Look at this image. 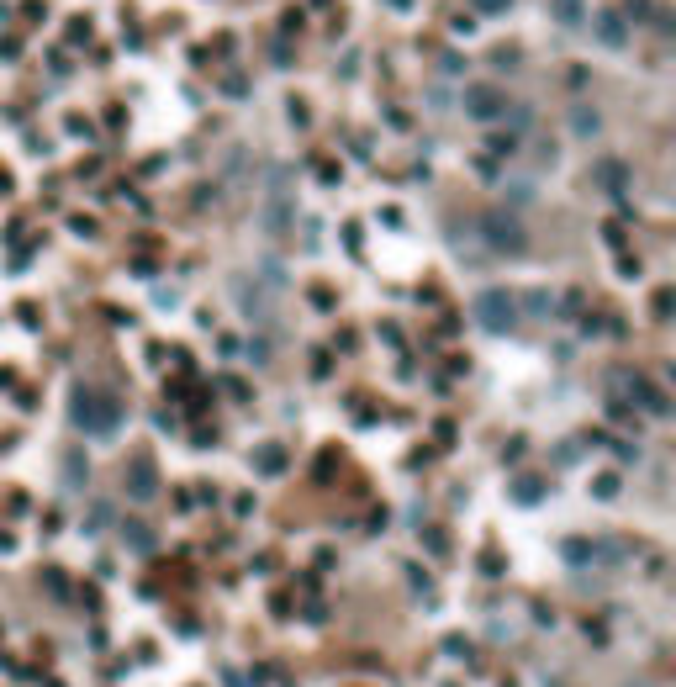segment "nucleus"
Listing matches in <instances>:
<instances>
[{"mask_svg":"<svg viewBox=\"0 0 676 687\" xmlns=\"http://www.w3.org/2000/svg\"><path fill=\"white\" fill-rule=\"evenodd\" d=\"M69 418L85 439H111L122 429V402L106 392V386H74L69 397Z\"/></svg>","mask_w":676,"mask_h":687,"instance_id":"nucleus-1","label":"nucleus"},{"mask_svg":"<svg viewBox=\"0 0 676 687\" xmlns=\"http://www.w3.org/2000/svg\"><path fill=\"white\" fill-rule=\"evenodd\" d=\"M238 302H243V312H249L254 323H275L280 302H286V281H280L275 270H254V275H243L238 281Z\"/></svg>","mask_w":676,"mask_h":687,"instance_id":"nucleus-2","label":"nucleus"},{"mask_svg":"<svg viewBox=\"0 0 676 687\" xmlns=\"http://www.w3.org/2000/svg\"><path fill=\"white\" fill-rule=\"evenodd\" d=\"M481 244L492 254H523L529 249V228L513 207H486L481 212Z\"/></svg>","mask_w":676,"mask_h":687,"instance_id":"nucleus-3","label":"nucleus"},{"mask_svg":"<svg viewBox=\"0 0 676 687\" xmlns=\"http://www.w3.org/2000/svg\"><path fill=\"white\" fill-rule=\"evenodd\" d=\"M476 323H481L486 333H518V323H523L518 291H507V286L481 291V296H476Z\"/></svg>","mask_w":676,"mask_h":687,"instance_id":"nucleus-4","label":"nucleus"},{"mask_svg":"<svg viewBox=\"0 0 676 687\" xmlns=\"http://www.w3.org/2000/svg\"><path fill=\"white\" fill-rule=\"evenodd\" d=\"M291 217H296V196H291V180L286 170L270 175V191H265V207H259V228L270 238H286L291 233Z\"/></svg>","mask_w":676,"mask_h":687,"instance_id":"nucleus-5","label":"nucleus"},{"mask_svg":"<svg viewBox=\"0 0 676 687\" xmlns=\"http://www.w3.org/2000/svg\"><path fill=\"white\" fill-rule=\"evenodd\" d=\"M460 106H465V117H471V122L497 127L513 101H507V90H502L497 80H471V85H465V96H460Z\"/></svg>","mask_w":676,"mask_h":687,"instance_id":"nucleus-6","label":"nucleus"},{"mask_svg":"<svg viewBox=\"0 0 676 687\" xmlns=\"http://www.w3.org/2000/svg\"><path fill=\"white\" fill-rule=\"evenodd\" d=\"M122 487H127V503H154L159 497V466L148 455L138 460H127V471H122Z\"/></svg>","mask_w":676,"mask_h":687,"instance_id":"nucleus-7","label":"nucleus"},{"mask_svg":"<svg viewBox=\"0 0 676 687\" xmlns=\"http://www.w3.org/2000/svg\"><path fill=\"white\" fill-rule=\"evenodd\" d=\"M592 32H597V43H603V48H624L629 43V22L618 11H597L592 16Z\"/></svg>","mask_w":676,"mask_h":687,"instance_id":"nucleus-8","label":"nucleus"},{"mask_svg":"<svg viewBox=\"0 0 676 687\" xmlns=\"http://www.w3.org/2000/svg\"><path fill=\"white\" fill-rule=\"evenodd\" d=\"M566 561H571V566L603 561V545H597V540H566Z\"/></svg>","mask_w":676,"mask_h":687,"instance_id":"nucleus-9","label":"nucleus"},{"mask_svg":"<svg viewBox=\"0 0 676 687\" xmlns=\"http://www.w3.org/2000/svg\"><path fill=\"white\" fill-rule=\"evenodd\" d=\"M122 540L133 545V550H154V529H148L143 518H127V524H122Z\"/></svg>","mask_w":676,"mask_h":687,"instance_id":"nucleus-10","label":"nucleus"},{"mask_svg":"<svg viewBox=\"0 0 676 687\" xmlns=\"http://www.w3.org/2000/svg\"><path fill=\"white\" fill-rule=\"evenodd\" d=\"M550 11H555V22H566V27H576L581 16H587V0H550Z\"/></svg>","mask_w":676,"mask_h":687,"instance_id":"nucleus-11","label":"nucleus"},{"mask_svg":"<svg viewBox=\"0 0 676 687\" xmlns=\"http://www.w3.org/2000/svg\"><path fill=\"white\" fill-rule=\"evenodd\" d=\"M597 127H603V117H597V111H587V106L571 111V133H576V138H592Z\"/></svg>","mask_w":676,"mask_h":687,"instance_id":"nucleus-12","label":"nucleus"},{"mask_svg":"<svg viewBox=\"0 0 676 687\" xmlns=\"http://www.w3.org/2000/svg\"><path fill=\"white\" fill-rule=\"evenodd\" d=\"M597 180H603L608 191H624V185H629V170H624V159H608L603 170H597Z\"/></svg>","mask_w":676,"mask_h":687,"instance_id":"nucleus-13","label":"nucleus"},{"mask_svg":"<svg viewBox=\"0 0 676 687\" xmlns=\"http://www.w3.org/2000/svg\"><path fill=\"white\" fill-rule=\"evenodd\" d=\"M523 307H529L534 318H544V312H550V296H539V291H523ZM523 307H518V312H523Z\"/></svg>","mask_w":676,"mask_h":687,"instance_id":"nucleus-14","label":"nucleus"},{"mask_svg":"<svg viewBox=\"0 0 676 687\" xmlns=\"http://www.w3.org/2000/svg\"><path fill=\"white\" fill-rule=\"evenodd\" d=\"M259 460H265V476H280V471H286V455H280V450H275V444H270V450H265V455H259Z\"/></svg>","mask_w":676,"mask_h":687,"instance_id":"nucleus-15","label":"nucleus"},{"mask_svg":"<svg viewBox=\"0 0 676 687\" xmlns=\"http://www.w3.org/2000/svg\"><path fill=\"white\" fill-rule=\"evenodd\" d=\"M592 492H597V497H613V492H618V476H613V471L592 476Z\"/></svg>","mask_w":676,"mask_h":687,"instance_id":"nucleus-16","label":"nucleus"},{"mask_svg":"<svg viewBox=\"0 0 676 687\" xmlns=\"http://www.w3.org/2000/svg\"><path fill=\"white\" fill-rule=\"evenodd\" d=\"M507 6H513V0H476V11H481V16H502Z\"/></svg>","mask_w":676,"mask_h":687,"instance_id":"nucleus-17","label":"nucleus"},{"mask_svg":"<svg viewBox=\"0 0 676 687\" xmlns=\"http://www.w3.org/2000/svg\"><path fill=\"white\" fill-rule=\"evenodd\" d=\"M476 170H481V180H497V159H492V154H481V159H476Z\"/></svg>","mask_w":676,"mask_h":687,"instance_id":"nucleus-18","label":"nucleus"},{"mask_svg":"<svg viewBox=\"0 0 676 687\" xmlns=\"http://www.w3.org/2000/svg\"><path fill=\"white\" fill-rule=\"evenodd\" d=\"M518 497H523V503H534V497H539V481L523 476V481H518Z\"/></svg>","mask_w":676,"mask_h":687,"instance_id":"nucleus-19","label":"nucleus"},{"mask_svg":"<svg viewBox=\"0 0 676 687\" xmlns=\"http://www.w3.org/2000/svg\"><path fill=\"white\" fill-rule=\"evenodd\" d=\"M640 687H650V682H640Z\"/></svg>","mask_w":676,"mask_h":687,"instance_id":"nucleus-20","label":"nucleus"}]
</instances>
